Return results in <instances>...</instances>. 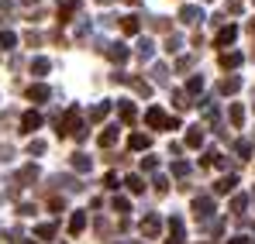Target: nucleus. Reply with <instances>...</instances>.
Masks as SVG:
<instances>
[{
  "label": "nucleus",
  "mask_w": 255,
  "mask_h": 244,
  "mask_svg": "<svg viewBox=\"0 0 255 244\" xmlns=\"http://www.w3.org/2000/svg\"><path fill=\"white\" fill-rule=\"evenodd\" d=\"M238 89H242V80H238V76H231V80L221 82V93H238Z\"/></svg>",
  "instance_id": "obj_14"
},
{
  "label": "nucleus",
  "mask_w": 255,
  "mask_h": 244,
  "mask_svg": "<svg viewBox=\"0 0 255 244\" xmlns=\"http://www.w3.org/2000/svg\"><path fill=\"white\" fill-rule=\"evenodd\" d=\"M45 152V141H31V155H42Z\"/></svg>",
  "instance_id": "obj_33"
},
{
  "label": "nucleus",
  "mask_w": 255,
  "mask_h": 244,
  "mask_svg": "<svg viewBox=\"0 0 255 244\" xmlns=\"http://www.w3.org/2000/svg\"><path fill=\"white\" fill-rule=\"evenodd\" d=\"M159 227H162V220H159V217H145L141 234H145V238H159Z\"/></svg>",
  "instance_id": "obj_3"
},
{
  "label": "nucleus",
  "mask_w": 255,
  "mask_h": 244,
  "mask_svg": "<svg viewBox=\"0 0 255 244\" xmlns=\"http://www.w3.org/2000/svg\"><path fill=\"white\" fill-rule=\"evenodd\" d=\"M114 138H118V127H107V131L100 134V148H111V145H114Z\"/></svg>",
  "instance_id": "obj_16"
},
{
  "label": "nucleus",
  "mask_w": 255,
  "mask_h": 244,
  "mask_svg": "<svg viewBox=\"0 0 255 244\" xmlns=\"http://www.w3.org/2000/svg\"><path fill=\"white\" fill-rule=\"evenodd\" d=\"M221 66H224V69H235V66H242V55H238V52H224V55H221Z\"/></svg>",
  "instance_id": "obj_8"
},
{
  "label": "nucleus",
  "mask_w": 255,
  "mask_h": 244,
  "mask_svg": "<svg viewBox=\"0 0 255 244\" xmlns=\"http://www.w3.org/2000/svg\"><path fill=\"white\" fill-rule=\"evenodd\" d=\"M214 189H217V193H231V189H235V175H228V179H221V182H217Z\"/></svg>",
  "instance_id": "obj_21"
},
{
  "label": "nucleus",
  "mask_w": 255,
  "mask_h": 244,
  "mask_svg": "<svg viewBox=\"0 0 255 244\" xmlns=\"http://www.w3.org/2000/svg\"><path fill=\"white\" fill-rule=\"evenodd\" d=\"M231 210H235V213H242V210H245V196H238V200L231 203Z\"/></svg>",
  "instance_id": "obj_34"
},
{
  "label": "nucleus",
  "mask_w": 255,
  "mask_h": 244,
  "mask_svg": "<svg viewBox=\"0 0 255 244\" xmlns=\"http://www.w3.org/2000/svg\"><path fill=\"white\" fill-rule=\"evenodd\" d=\"M235 152H238V159H249V155H252V145H249V141H238Z\"/></svg>",
  "instance_id": "obj_25"
},
{
  "label": "nucleus",
  "mask_w": 255,
  "mask_h": 244,
  "mask_svg": "<svg viewBox=\"0 0 255 244\" xmlns=\"http://www.w3.org/2000/svg\"><path fill=\"white\" fill-rule=\"evenodd\" d=\"M48 69H52V62H48V59H35V62H31V73H38V76H45Z\"/></svg>",
  "instance_id": "obj_17"
},
{
  "label": "nucleus",
  "mask_w": 255,
  "mask_h": 244,
  "mask_svg": "<svg viewBox=\"0 0 255 244\" xmlns=\"http://www.w3.org/2000/svg\"><path fill=\"white\" fill-rule=\"evenodd\" d=\"M166 76H169V73H166V66H155V80L166 82Z\"/></svg>",
  "instance_id": "obj_32"
},
{
  "label": "nucleus",
  "mask_w": 255,
  "mask_h": 244,
  "mask_svg": "<svg viewBox=\"0 0 255 244\" xmlns=\"http://www.w3.org/2000/svg\"><path fill=\"white\" fill-rule=\"evenodd\" d=\"M76 10H80V0H69V3H66V7H59V17H62V21H66V17H73V14H76Z\"/></svg>",
  "instance_id": "obj_15"
},
{
  "label": "nucleus",
  "mask_w": 255,
  "mask_h": 244,
  "mask_svg": "<svg viewBox=\"0 0 255 244\" xmlns=\"http://www.w3.org/2000/svg\"><path fill=\"white\" fill-rule=\"evenodd\" d=\"M128 145H131L134 152H141V148H148V138H145V134H131V141H128Z\"/></svg>",
  "instance_id": "obj_19"
},
{
  "label": "nucleus",
  "mask_w": 255,
  "mask_h": 244,
  "mask_svg": "<svg viewBox=\"0 0 255 244\" xmlns=\"http://www.w3.org/2000/svg\"><path fill=\"white\" fill-rule=\"evenodd\" d=\"M138 55H141V59H152V55H155V45H152L148 38H141L138 41Z\"/></svg>",
  "instance_id": "obj_10"
},
{
  "label": "nucleus",
  "mask_w": 255,
  "mask_h": 244,
  "mask_svg": "<svg viewBox=\"0 0 255 244\" xmlns=\"http://www.w3.org/2000/svg\"><path fill=\"white\" fill-rule=\"evenodd\" d=\"M107 55H111L114 62H128V45H121V41H118V45H111V52H107Z\"/></svg>",
  "instance_id": "obj_7"
},
{
  "label": "nucleus",
  "mask_w": 255,
  "mask_h": 244,
  "mask_svg": "<svg viewBox=\"0 0 255 244\" xmlns=\"http://www.w3.org/2000/svg\"><path fill=\"white\" fill-rule=\"evenodd\" d=\"M228 114H231V124H235V127H242V124H245V110H242L238 103H231V110H228Z\"/></svg>",
  "instance_id": "obj_11"
},
{
  "label": "nucleus",
  "mask_w": 255,
  "mask_h": 244,
  "mask_svg": "<svg viewBox=\"0 0 255 244\" xmlns=\"http://www.w3.org/2000/svg\"><path fill=\"white\" fill-rule=\"evenodd\" d=\"M97 3H114V0H97Z\"/></svg>",
  "instance_id": "obj_38"
},
{
  "label": "nucleus",
  "mask_w": 255,
  "mask_h": 244,
  "mask_svg": "<svg viewBox=\"0 0 255 244\" xmlns=\"http://www.w3.org/2000/svg\"><path fill=\"white\" fill-rule=\"evenodd\" d=\"M121 121H125V124L134 121V107H131V103H121Z\"/></svg>",
  "instance_id": "obj_22"
},
{
  "label": "nucleus",
  "mask_w": 255,
  "mask_h": 244,
  "mask_svg": "<svg viewBox=\"0 0 255 244\" xmlns=\"http://www.w3.org/2000/svg\"><path fill=\"white\" fill-rule=\"evenodd\" d=\"M38 238H55V224H42L38 227Z\"/></svg>",
  "instance_id": "obj_30"
},
{
  "label": "nucleus",
  "mask_w": 255,
  "mask_h": 244,
  "mask_svg": "<svg viewBox=\"0 0 255 244\" xmlns=\"http://www.w3.org/2000/svg\"><path fill=\"white\" fill-rule=\"evenodd\" d=\"M179 45H183V38H179V35H172V38L166 41V52H169V55H172V52H179Z\"/></svg>",
  "instance_id": "obj_27"
},
{
  "label": "nucleus",
  "mask_w": 255,
  "mask_h": 244,
  "mask_svg": "<svg viewBox=\"0 0 255 244\" xmlns=\"http://www.w3.org/2000/svg\"><path fill=\"white\" fill-rule=\"evenodd\" d=\"M235 35H238V28H235V24L221 28V31H217V45H228V41H235Z\"/></svg>",
  "instance_id": "obj_6"
},
{
  "label": "nucleus",
  "mask_w": 255,
  "mask_h": 244,
  "mask_svg": "<svg viewBox=\"0 0 255 244\" xmlns=\"http://www.w3.org/2000/svg\"><path fill=\"white\" fill-rule=\"evenodd\" d=\"M128 3H138V0H128Z\"/></svg>",
  "instance_id": "obj_40"
},
{
  "label": "nucleus",
  "mask_w": 255,
  "mask_h": 244,
  "mask_svg": "<svg viewBox=\"0 0 255 244\" xmlns=\"http://www.w3.org/2000/svg\"><path fill=\"white\" fill-rule=\"evenodd\" d=\"M0 45H3V48H14V45H17V38H14L10 31H0Z\"/></svg>",
  "instance_id": "obj_24"
},
{
  "label": "nucleus",
  "mask_w": 255,
  "mask_h": 244,
  "mask_svg": "<svg viewBox=\"0 0 255 244\" xmlns=\"http://www.w3.org/2000/svg\"><path fill=\"white\" fill-rule=\"evenodd\" d=\"M73 168L86 172V168H90V159H86V155H73Z\"/></svg>",
  "instance_id": "obj_23"
},
{
  "label": "nucleus",
  "mask_w": 255,
  "mask_h": 244,
  "mask_svg": "<svg viewBox=\"0 0 255 244\" xmlns=\"http://www.w3.org/2000/svg\"><path fill=\"white\" fill-rule=\"evenodd\" d=\"M24 3H31V0H24ZM35 3H38V0H35Z\"/></svg>",
  "instance_id": "obj_39"
},
{
  "label": "nucleus",
  "mask_w": 255,
  "mask_h": 244,
  "mask_svg": "<svg viewBox=\"0 0 255 244\" xmlns=\"http://www.w3.org/2000/svg\"><path fill=\"white\" fill-rule=\"evenodd\" d=\"M121 24H125V31H128V35H134V31H138V17H125Z\"/></svg>",
  "instance_id": "obj_28"
},
{
  "label": "nucleus",
  "mask_w": 255,
  "mask_h": 244,
  "mask_svg": "<svg viewBox=\"0 0 255 244\" xmlns=\"http://www.w3.org/2000/svg\"><path fill=\"white\" fill-rule=\"evenodd\" d=\"M128 189H131V193H141L145 186H141V179H138V175H128Z\"/></svg>",
  "instance_id": "obj_26"
},
{
  "label": "nucleus",
  "mask_w": 255,
  "mask_h": 244,
  "mask_svg": "<svg viewBox=\"0 0 255 244\" xmlns=\"http://www.w3.org/2000/svg\"><path fill=\"white\" fill-rule=\"evenodd\" d=\"M114 210H121V213H128V200H121V196H118V200H114Z\"/></svg>",
  "instance_id": "obj_36"
},
{
  "label": "nucleus",
  "mask_w": 255,
  "mask_h": 244,
  "mask_svg": "<svg viewBox=\"0 0 255 244\" xmlns=\"http://www.w3.org/2000/svg\"><path fill=\"white\" fill-rule=\"evenodd\" d=\"M145 121L152 124V127H169V131H172V127H179V121H176V117H166L159 107H152V110L145 114Z\"/></svg>",
  "instance_id": "obj_1"
},
{
  "label": "nucleus",
  "mask_w": 255,
  "mask_h": 244,
  "mask_svg": "<svg viewBox=\"0 0 255 244\" xmlns=\"http://www.w3.org/2000/svg\"><path fill=\"white\" fill-rule=\"evenodd\" d=\"M179 17H183L186 24H197V21H204V10H200V7H190V3H186V7H179Z\"/></svg>",
  "instance_id": "obj_2"
},
{
  "label": "nucleus",
  "mask_w": 255,
  "mask_h": 244,
  "mask_svg": "<svg viewBox=\"0 0 255 244\" xmlns=\"http://www.w3.org/2000/svg\"><path fill=\"white\" fill-rule=\"evenodd\" d=\"M107 110H111V103H100V107H93V110H90V121H104V117H107Z\"/></svg>",
  "instance_id": "obj_18"
},
{
  "label": "nucleus",
  "mask_w": 255,
  "mask_h": 244,
  "mask_svg": "<svg viewBox=\"0 0 255 244\" xmlns=\"http://www.w3.org/2000/svg\"><path fill=\"white\" fill-rule=\"evenodd\" d=\"M28 96H31V100H48V86H31Z\"/></svg>",
  "instance_id": "obj_20"
},
{
  "label": "nucleus",
  "mask_w": 255,
  "mask_h": 244,
  "mask_svg": "<svg viewBox=\"0 0 255 244\" xmlns=\"http://www.w3.org/2000/svg\"><path fill=\"white\" fill-rule=\"evenodd\" d=\"M38 124H42V117H38V114H35V110H28V114H24V117H21V127H24V131H28V134H31V131H38Z\"/></svg>",
  "instance_id": "obj_5"
},
{
  "label": "nucleus",
  "mask_w": 255,
  "mask_h": 244,
  "mask_svg": "<svg viewBox=\"0 0 255 244\" xmlns=\"http://www.w3.org/2000/svg\"><path fill=\"white\" fill-rule=\"evenodd\" d=\"M172 172H176V175H186V172H190V165H186V162H172Z\"/></svg>",
  "instance_id": "obj_31"
},
{
  "label": "nucleus",
  "mask_w": 255,
  "mask_h": 244,
  "mask_svg": "<svg viewBox=\"0 0 255 244\" xmlns=\"http://www.w3.org/2000/svg\"><path fill=\"white\" fill-rule=\"evenodd\" d=\"M186 145H190V148H200V145H204V131H200V127H190V134H186Z\"/></svg>",
  "instance_id": "obj_9"
},
{
  "label": "nucleus",
  "mask_w": 255,
  "mask_h": 244,
  "mask_svg": "<svg viewBox=\"0 0 255 244\" xmlns=\"http://www.w3.org/2000/svg\"><path fill=\"white\" fill-rule=\"evenodd\" d=\"M228 244H249V238H231Z\"/></svg>",
  "instance_id": "obj_37"
},
{
  "label": "nucleus",
  "mask_w": 255,
  "mask_h": 244,
  "mask_svg": "<svg viewBox=\"0 0 255 244\" xmlns=\"http://www.w3.org/2000/svg\"><path fill=\"white\" fill-rule=\"evenodd\" d=\"M193 213L204 220V217H211V213H214V203L207 200V196H204V200H193Z\"/></svg>",
  "instance_id": "obj_4"
},
{
  "label": "nucleus",
  "mask_w": 255,
  "mask_h": 244,
  "mask_svg": "<svg viewBox=\"0 0 255 244\" xmlns=\"http://www.w3.org/2000/svg\"><path fill=\"white\" fill-rule=\"evenodd\" d=\"M83 227H86V213H76V217L69 220V234H80Z\"/></svg>",
  "instance_id": "obj_12"
},
{
  "label": "nucleus",
  "mask_w": 255,
  "mask_h": 244,
  "mask_svg": "<svg viewBox=\"0 0 255 244\" xmlns=\"http://www.w3.org/2000/svg\"><path fill=\"white\" fill-rule=\"evenodd\" d=\"M169 231H172V244H179V241H183V220H179V217H172Z\"/></svg>",
  "instance_id": "obj_13"
},
{
  "label": "nucleus",
  "mask_w": 255,
  "mask_h": 244,
  "mask_svg": "<svg viewBox=\"0 0 255 244\" xmlns=\"http://www.w3.org/2000/svg\"><path fill=\"white\" fill-rule=\"evenodd\" d=\"M186 89H190V93H200V89H204V80H200V76H193V80L186 82Z\"/></svg>",
  "instance_id": "obj_29"
},
{
  "label": "nucleus",
  "mask_w": 255,
  "mask_h": 244,
  "mask_svg": "<svg viewBox=\"0 0 255 244\" xmlns=\"http://www.w3.org/2000/svg\"><path fill=\"white\" fill-rule=\"evenodd\" d=\"M228 10H231V14H238V10H242V0H228Z\"/></svg>",
  "instance_id": "obj_35"
}]
</instances>
